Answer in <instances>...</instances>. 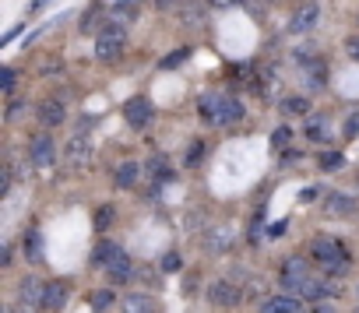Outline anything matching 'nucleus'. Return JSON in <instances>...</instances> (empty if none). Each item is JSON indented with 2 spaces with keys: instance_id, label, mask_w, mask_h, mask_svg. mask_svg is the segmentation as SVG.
<instances>
[{
  "instance_id": "obj_1",
  "label": "nucleus",
  "mask_w": 359,
  "mask_h": 313,
  "mask_svg": "<svg viewBox=\"0 0 359 313\" xmlns=\"http://www.w3.org/2000/svg\"><path fill=\"white\" fill-rule=\"evenodd\" d=\"M198 113L215 123V127H236L243 116H247V106L236 99V95H219V92H205L198 99Z\"/></svg>"
},
{
  "instance_id": "obj_2",
  "label": "nucleus",
  "mask_w": 359,
  "mask_h": 313,
  "mask_svg": "<svg viewBox=\"0 0 359 313\" xmlns=\"http://www.w3.org/2000/svg\"><path fill=\"white\" fill-rule=\"evenodd\" d=\"M123 50H127V25L109 18V25H102L99 36H95V60L99 64H113V60L123 57Z\"/></svg>"
},
{
  "instance_id": "obj_3",
  "label": "nucleus",
  "mask_w": 359,
  "mask_h": 313,
  "mask_svg": "<svg viewBox=\"0 0 359 313\" xmlns=\"http://www.w3.org/2000/svg\"><path fill=\"white\" fill-rule=\"evenodd\" d=\"M310 257H313L317 264H324V274H327V278H334L338 271L348 267V250H345V243L327 239V236H317V239L310 243Z\"/></svg>"
},
{
  "instance_id": "obj_4",
  "label": "nucleus",
  "mask_w": 359,
  "mask_h": 313,
  "mask_svg": "<svg viewBox=\"0 0 359 313\" xmlns=\"http://www.w3.org/2000/svg\"><path fill=\"white\" fill-rule=\"evenodd\" d=\"M310 278V260L306 257H289L282 267H278V285L289 288V292H299V285Z\"/></svg>"
},
{
  "instance_id": "obj_5",
  "label": "nucleus",
  "mask_w": 359,
  "mask_h": 313,
  "mask_svg": "<svg viewBox=\"0 0 359 313\" xmlns=\"http://www.w3.org/2000/svg\"><path fill=\"white\" fill-rule=\"evenodd\" d=\"M299 299H306V302H320V299H338L341 295V285L338 281H324L320 274H310L303 285H299V292H296Z\"/></svg>"
},
{
  "instance_id": "obj_6",
  "label": "nucleus",
  "mask_w": 359,
  "mask_h": 313,
  "mask_svg": "<svg viewBox=\"0 0 359 313\" xmlns=\"http://www.w3.org/2000/svg\"><path fill=\"white\" fill-rule=\"evenodd\" d=\"M208 302L212 306H240L243 302V288L233 278H215L208 285Z\"/></svg>"
},
{
  "instance_id": "obj_7",
  "label": "nucleus",
  "mask_w": 359,
  "mask_h": 313,
  "mask_svg": "<svg viewBox=\"0 0 359 313\" xmlns=\"http://www.w3.org/2000/svg\"><path fill=\"white\" fill-rule=\"evenodd\" d=\"M29 159H32L39 169H46V166L57 162V148H53V137H50V134H36V137H32V144H29Z\"/></svg>"
},
{
  "instance_id": "obj_8",
  "label": "nucleus",
  "mask_w": 359,
  "mask_h": 313,
  "mask_svg": "<svg viewBox=\"0 0 359 313\" xmlns=\"http://www.w3.org/2000/svg\"><path fill=\"white\" fill-rule=\"evenodd\" d=\"M123 120H127V127H134V130H144L148 123H151V102L148 99H130L127 106H123Z\"/></svg>"
},
{
  "instance_id": "obj_9",
  "label": "nucleus",
  "mask_w": 359,
  "mask_h": 313,
  "mask_svg": "<svg viewBox=\"0 0 359 313\" xmlns=\"http://www.w3.org/2000/svg\"><path fill=\"white\" fill-rule=\"evenodd\" d=\"M303 85H306L310 92H324V88H327V64H324L320 57H310V60L303 64Z\"/></svg>"
},
{
  "instance_id": "obj_10",
  "label": "nucleus",
  "mask_w": 359,
  "mask_h": 313,
  "mask_svg": "<svg viewBox=\"0 0 359 313\" xmlns=\"http://www.w3.org/2000/svg\"><path fill=\"white\" fill-rule=\"evenodd\" d=\"M299 295L296 292H278V295H268L261 302V313H299Z\"/></svg>"
},
{
  "instance_id": "obj_11",
  "label": "nucleus",
  "mask_w": 359,
  "mask_h": 313,
  "mask_svg": "<svg viewBox=\"0 0 359 313\" xmlns=\"http://www.w3.org/2000/svg\"><path fill=\"white\" fill-rule=\"evenodd\" d=\"M64 159L74 166V169H81L88 159H92V144H88V137L85 134H74L71 141H67V151H64Z\"/></svg>"
},
{
  "instance_id": "obj_12",
  "label": "nucleus",
  "mask_w": 359,
  "mask_h": 313,
  "mask_svg": "<svg viewBox=\"0 0 359 313\" xmlns=\"http://www.w3.org/2000/svg\"><path fill=\"white\" fill-rule=\"evenodd\" d=\"M317 18H320V8L313 4V0H303L299 11L292 15V25H289V29H292L296 36H303V32H310V29L317 25Z\"/></svg>"
},
{
  "instance_id": "obj_13",
  "label": "nucleus",
  "mask_w": 359,
  "mask_h": 313,
  "mask_svg": "<svg viewBox=\"0 0 359 313\" xmlns=\"http://www.w3.org/2000/svg\"><path fill=\"white\" fill-rule=\"evenodd\" d=\"M36 113H39L43 127H60V123L67 120V109H64L60 99H43V102L36 106Z\"/></svg>"
},
{
  "instance_id": "obj_14",
  "label": "nucleus",
  "mask_w": 359,
  "mask_h": 313,
  "mask_svg": "<svg viewBox=\"0 0 359 313\" xmlns=\"http://www.w3.org/2000/svg\"><path fill=\"white\" fill-rule=\"evenodd\" d=\"M102 271L109 274V281H113V285H123V281H130V274H134V260L120 250V253H116V257H113V260H109Z\"/></svg>"
},
{
  "instance_id": "obj_15",
  "label": "nucleus",
  "mask_w": 359,
  "mask_h": 313,
  "mask_svg": "<svg viewBox=\"0 0 359 313\" xmlns=\"http://www.w3.org/2000/svg\"><path fill=\"white\" fill-rule=\"evenodd\" d=\"M137 180H141V162H134V159L120 162V166H116V173H113L116 190H130V187H137Z\"/></svg>"
},
{
  "instance_id": "obj_16",
  "label": "nucleus",
  "mask_w": 359,
  "mask_h": 313,
  "mask_svg": "<svg viewBox=\"0 0 359 313\" xmlns=\"http://www.w3.org/2000/svg\"><path fill=\"white\" fill-rule=\"evenodd\" d=\"M229 246H233V229H229V225H215V229L205 236V250H208L212 257L226 253Z\"/></svg>"
},
{
  "instance_id": "obj_17",
  "label": "nucleus",
  "mask_w": 359,
  "mask_h": 313,
  "mask_svg": "<svg viewBox=\"0 0 359 313\" xmlns=\"http://www.w3.org/2000/svg\"><path fill=\"white\" fill-rule=\"evenodd\" d=\"M43 295H46V285L39 281V278H22V285H18V302H29V306H39L43 309Z\"/></svg>"
},
{
  "instance_id": "obj_18",
  "label": "nucleus",
  "mask_w": 359,
  "mask_h": 313,
  "mask_svg": "<svg viewBox=\"0 0 359 313\" xmlns=\"http://www.w3.org/2000/svg\"><path fill=\"white\" fill-rule=\"evenodd\" d=\"M67 281H50L46 285V295H43V309H50V313H57V309H64L67 306Z\"/></svg>"
},
{
  "instance_id": "obj_19",
  "label": "nucleus",
  "mask_w": 359,
  "mask_h": 313,
  "mask_svg": "<svg viewBox=\"0 0 359 313\" xmlns=\"http://www.w3.org/2000/svg\"><path fill=\"white\" fill-rule=\"evenodd\" d=\"M324 208H327V215H338V218H352V215L359 211V201H352V197H345V194H331V197L324 201Z\"/></svg>"
},
{
  "instance_id": "obj_20",
  "label": "nucleus",
  "mask_w": 359,
  "mask_h": 313,
  "mask_svg": "<svg viewBox=\"0 0 359 313\" xmlns=\"http://www.w3.org/2000/svg\"><path fill=\"white\" fill-rule=\"evenodd\" d=\"M278 109H282L285 116H310V99H306V95H285V99L278 102Z\"/></svg>"
},
{
  "instance_id": "obj_21",
  "label": "nucleus",
  "mask_w": 359,
  "mask_h": 313,
  "mask_svg": "<svg viewBox=\"0 0 359 313\" xmlns=\"http://www.w3.org/2000/svg\"><path fill=\"white\" fill-rule=\"evenodd\" d=\"M137 8H141V0H120V4H113V22H120V25H130L134 22V15H137Z\"/></svg>"
},
{
  "instance_id": "obj_22",
  "label": "nucleus",
  "mask_w": 359,
  "mask_h": 313,
  "mask_svg": "<svg viewBox=\"0 0 359 313\" xmlns=\"http://www.w3.org/2000/svg\"><path fill=\"white\" fill-rule=\"evenodd\" d=\"M22 243H25L22 250H25V257H29V264H39V260H43V239H39V232H36V229H29Z\"/></svg>"
},
{
  "instance_id": "obj_23",
  "label": "nucleus",
  "mask_w": 359,
  "mask_h": 313,
  "mask_svg": "<svg viewBox=\"0 0 359 313\" xmlns=\"http://www.w3.org/2000/svg\"><path fill=\"white\" fill-rule=\"evenodd\" d=\"M306 137H310L313 144H327V141H331V130H327L324 120H306Z\"/></svg>"
},
{
  "instance_id": "obj_24",
  "label": "nucleus",
  "mask_w": 359,
  "mask_h": 313,
  "mask_svg": "<svg viewBox=\"0 0 359 313\" xmlns=\"http://www.w3.org/2000/svg\"><path fill=\"white\" fill-rule=\"evenodd\" d=\"M317 166H320V173H334V169L345 166V155H341V151H320Z\"/></svg>"
},
{
  "instance_id": "obj_25",
  "label": "nucleus",
  "mask_w": 359,
  "mask_h": 313,
  "mask_svg": "<svg viewBox=\"0 0 359 313\" xmlns=\"http://www.w3.org/2000/svg\"><path fill=\"white\" fill-rule=\"evenodd\" d=\"M144 169L151 173V180H155V187H162L165 180H172V169L165 166V159H151V162H148Z\"/></svg>"
},
{
  "instance_id": "obj_26",
  "label": "nucleus",
  "mask_w": 359,
  "mask_h": 313,
  "mask_svg": "<svg viewBox=\"0 0 359 313\" xmlns=\"http://www.w3.org/2000/svg\"><path fill=\"white\" fill-rule=\"evenodd\" d=\"M123 313H151V299L148 295H127L123 299Z\"/></svg>"
},
{
  "instance_id": "obj_27",
  "label": "nucleus",
  "mask_w": 359,
  "mask_h": 313,
  "mask_svg": "<svg viewBox=\"0 0 359 313\" xmlns=\"http://www.w3.org/2000/svg\"><path fill=\"white\" fill-rule=\"evenodd\" d=\"M116 253H120V246H116V243H109V239H102V243L95 246V264H99V267H106Z\"/></svg>"
},
{
  "instance_id": "obj_28",
  "label": "nucleus",
  "mask_w": 359,
  "mask_h": 313,
  "mask_svg": "<svg viewBox=\"0 0 359 313\" xmlns=\"http://www.w3.org/2000/svg\"><path fill=\"white\" fill-rule=\"evenodd\" d=\"M113 222H116V208H113V204H102V208L95 211V229H99V232H106Z\"/></svg>"
},
{
  "instance_id": "obj_29",
  "label": "nucleus",
  "mask_w": 359,
  "mask_h": 313,
  "mask_svg": "<svg viewBox=\"0 0 359 313\" xmlns=\"http://www.w3.org/2000/svg\"><path fill=\"white\" fill-rule=\"evenodd\" d=\"M289 141H292V130H289L285 123L271 130V148H275V151H285V148H289Z\"/></svg>"
},
{
  "instance_id": "obj_30",
  "label": "nucleus",
  "mask_w": 359,
  "mask_h": 313,
  "mask_svg": "<svg viewBox=\"0 0 359 313\" xmlns=\"http://www.w3.org/2000/svg\"><path fill=\"white\" fill-rule=\"evenodd\" d=\"M116 299H113V288H99V292H92V309L95 313H102V309H109Z\"/></svg>"
},
{
  "instance_id": "obj_31",
  "label": "nucleus",
  "mask_w": 359,
  "mask_h": 313,
  "mask_svg": "<svg viewBox=\"0 0 359 313\" xmlns=\"http://www.w3.org/2000/svg\"><path fill=\"white\" fill-rule=\"evenodd\" d=\"M205 22V8L198 4V0H191V4L184 8V25H201Z\"/></svg>"
},
{
  "instance_id": "obj_32",
  "label": "nucleus",
  "mask_w": 359,
  "mask_h": 313,
  "mask_svg": "<svg viewBox=\"0 0 359 313\" xmlns=\"http://www.w3.org/2000/svg\"><path fill=\"white\" fill-rule=\"evenodd\" d=\"M201 155H205V141L198 137V141H191V144H187V155H184V166H198V162H201Z\"/></svg>"
},
{
  "instance_id": "obj_33",
  "label": "nucleus",
  "mask_w": 359,
  "mask_h": 313,
  "mask_svg": "<svg viewBox=\"0 0 359 313\" xmlns=\"http://www.w3.org/2000/svg\"><path fill=\"white\" fill-rule=\"evenodd\" d=\"M187 57H191V50L184 46V50H176V53H169V57H162V64H158V67H162V71H169V67H180V64H184Z\"/></svg>"
},
{
  "instance_id": "obj_34",
  "label": "nucleus",
  "mask_w": 359,
  "mask_h": 313,
  "mask_svg": "<svg viewBox=\"0 0 359 313\" xmlns=\"http://www.w3.org/2000/svg\"><path fill=\"white\" fill-rule=\"evenodd\" d=\"M341 134H345V137H359V109L345 116V127H341Z\"/></svg>"
},
{
  "instance_id": "obj_35",
  "label": "nucleus",
  "mask_w": 359,
  "mask_h": 313,
  "mask_svg": "<svg viewBox=\"0 0 359 313\" xmlns=\"http://www.w3.org/2000/svg\"><path fill=\"white\" fill-rule=\"evenodd\" d=\"M15 67H4V71H0V88H4V92H15Z\"/></svg>"
},
{
  "instance_id": "obj_36",
  "label": "nucleus",
  "mask_w": 359,
  "mask_h": 313,
  "mask_svg": "<svg viewBox=\"0 0 359 313\" xmlns=\"http://www.w3.org/2000/svg\"><path fill=\"white\" fill-rule=\"evenodd\" d=\"M345 53L359 64V36H348V39H345Z\"/></svg>"
},
{
  "instance_id": "obj_37",
  "label": "nucleus",
  "mask_w": 359,
  "mask_h": 313,
  "mask_svg": "<svg viewBox=\"0 0 359 313\" xmlns=\"http://www.w3.org/2000/svg\"><path fill=\"white\" fill-rule=\"evenodd\" d=\"M162 271H180V253H165L162 257Z\"/></svg>"
},
{
  "instance_id": "obj_38",
  "label": "nucleus",
  "mask_w": 359,
  "mask_h": 313,
  "mask_svg": "<svg viewBox=\"0 0 359 313\" xmlns=\"http://www.w3.org/2000/svg\"><path fill=\"white\" fill-rule=\"evenodd\" d=\"M320 197V187H306V190H299V201L303 204H310V201H317Z\"/></svg>"
},
{
  "instance_id": "obj_39",
  "label": "nucleus",
  "mask_w": 359,
  "mask_h": 313,
  "mask_svg": "<svg viewBox=\"0 0 359 313\" xmlns=\"http://www.w3.org/2000/svg\"><path fill=\"white\" fill-rule=\"evenodd\" d=\"M36 309H39V306H29V302H15V306H11L8 313H36Z\"/></svg>"
},
{
  "instance_id": "obj_40",
  "label": "nucleus",
  "mask_w": 359,
  "mask_h": 313,
  "mask_svg": "<svg viewBox=\"0 0 359 313\" xmlns=\"http://www.w3.org/2000/svg\"><path fill=\"white\" fill-rule=\"evenodd\" d=\"M310 313H338V309H334L331 302H324V299H320V302H317V306H313Z\"/></svg>"
},
{
  "instance_id": "obj_41",
  "label": "nucleus",
  "mask_w": 359,
  "mask_h": 313,
  "mask_svg": "<svg viewBox=\"0 0 359 313\" xmlns=\"http://www.w3.org/2000/svg\"><path fill=\"white\" fill-rule=\"evenodd\" d=\"M155 4V11H169V8H176V0H151Z\"/></svg>"
},
{
  "instance_id": "obj_42",
  "label": "nucleus",
  "mask_w": 359,
  "mask_h": 313,
  "mask_svg": "<svg viewBox=\"0 0 359 313\" xmlns=\"http://www.w3.org/2000/svg\"><path fill=\"white\" fill-rule=\"evenodd\" d=\"M208 4H212V8H236L240 0H208Z\"/></svg>"
},
{
  "instance_id": "obj_43",
  "label": "nucleus",
  "mask_w": 359,
  "mask_h": 313,
  "mask_svg": "<svg viewBox=\"0 0 359 313\" xmlns=\"http://www.w3.org/2000/svg\"><path fill=\"white\" fill-rule=\"evenodd\" d=\"M285 229H289V222H285V218H282V222H278V225H271V236H282V232H285Z\"/></svg>"
},
{
  "instance_id": "obj_44",
  "label": "nucleus",
  "mask_w": 359,
  "mask_h": 313,
  "mask_svg": "<svg viewBox=\"0 0 359 313\" xmlns=\"http://www.w3.org/2000/svg\"><path fill=\"white\" fill-rule=\"evenodd\" d=\"M355 25H359V18H355Z\"/></svg>"
},
{
  "instance_id": "obj_45",
  "label": "nucleus",
  "mask_w": 359,
  "mask_h": 313,
  "mask_svg": "<svg viewBox=\"0 0 359 313\" xmlns=\"http://www.w3.org/2000/svg\"><path fill=\"white\" fill-rule=\"evenodd\" d=\"M299 313H303V309H299Z\"/></svg>"
},
{
  "instance_id": "obj_46",
  "label": "nucleus",
  "mask_w": 359,
  "mask_h": 313,
  "mask_svg": "<svg viewBox=\"0 0 359 313\" xmlns=\"http://www.w3.org/2000/svg\"><path fill=\"white\" fill-rule=\"evenodd\" d=\"M355 313H359V309H355Z\"/></svg>"
}]
</instances>
